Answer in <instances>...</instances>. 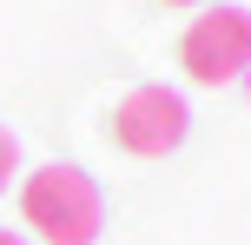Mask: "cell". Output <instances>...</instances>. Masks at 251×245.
<instances>
[{"mask_svg": "<svg viewBox=\"0 0 251 245\" xmlns=\"http://www.w3.org/2000/svg\"><path fill=\"white\" fill-rule=\"evenodd\" d=\"M0 245H26V239H20V232H0Z\"/></svg>", "mask_w": 251, "mask_h": 245, "instance_id": "obj_5", "label": "cell"}, {"mask_svg": "<svg viewBox=\"0 0 251 245\" xmlns=\"http://www.w3.org/2000/svg\"><path fill=\"white\" fill-rule=\"evenodd\" d=\"M20 219L33 225L40 245H93L100 225H106V199H100V186H93L79 166H60V159H53V166L26 172Z\"/></svg>", "mask_w": 251, "mask_h": 245, "instance_id": "obj_1", "label": "cell"}, {"mask_svg": "<svg viewBox=\"0 0 251 245\" xmlns=\"http://www.w3.org/2000/svg\"><path fill=\"white\" fill-rule=\"evenodd\" d=\"M178 66L199 86H231L251 73V13L245 7H212L185 27L178 40Z\"/></svg>", "mask_w": 251, "mask_h": 245, "instance_id": "obj_2", "label": "cell"}, {"mask_svg": "<svg viewBox=\"0 0 251 245\" xmlns=\"http://www.w3.org/2000/svg\"><path fill=\"white\" fill-rule=\"evenodd\" d=\"M192 133V113L172 86H132L126 100L113 106V139L126 146L132 159H165L178 153Z\"/></svg>", "mask_w": 251, "mask_h": 245, "instance_id": "obj_3", "label": "cell"}, {"mask_svg": "<svg viewBox=\"0 0 251 245\" xmlns=\"http://www.w3.org/2000/svg\"><path fill=\"white\" fill-rule=\"evenodd\" d=\"M165 7H205V0H165Z\"/></svg>", "mask_w": 251, "mask_h": 245, "instance_id": "obj_6", "label": "cell"}, {"mask_svg": "<svg viewBox=\"0 0 251 245\" xmlns=\"http://www.w3.org/2000/svg\"><path fill=\"white\" fill-rule=\"evenodd\" d=\"M13 172H20V146H13V133L0 126V192L13 186Z\"/></svg>", "mask_w": 251, "mask_h": 245, "instance_id": "obj_4", "label": "cell"}]
</instances>
